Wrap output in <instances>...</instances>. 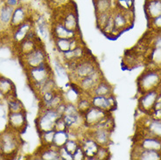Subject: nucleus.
Wrapping results in <instances>:
<instances>
[{"mask_svg": "<svg viewBox=\"0 0 161 160\" xmlns=\"http://www.w3.org/2000/svg\"><path fill=\"white\" fill-rule=\"evenodd\" d=\"M22 145L20 134L8 127L0 132V155L2 159L15 158Z\"/></svg>", "mask_w": 161, "mask_h": 160, "instance_id": "1", "label": "nucleus"}, {"mask_svg": "<svg viewBox=\"0 0 161 160\" xmlns=\"http://www.w3.org/2000/svg\"><path fill=\"white\" fill-rule=\"evenodd\" d=\"M136 83L139 95L158 89L161 85V66L151 65L147 67L137 77Z\"/></svg>", "mask_w": 161, "mask_h": 160, "instance_id": "2", "label": "nucleus"}, {"mask_svg": "<svg viewBox=\"0 0 161 160\" xmlns=\"http://www.w3.org/2000/svg\"><path fill=\"white\" fill-rule=\"evenodd\" d=\"M25 71L26 73V77L31 85V88L34 93H36L47 80L53 76V69L49 64V61L44 62L36 68L26 69Z\"/></svg>", "mask_w": 161, "mask_h": 160, "instance_id": "3", "label": "nucleus"}, {"mask_svg": "<svg viewBox=\"0 0 161 160\" xmlns=\"http://www.w3.org/2000/svg\"><path fill=\"white\" fill-rule=\"evenodd\" d=\"M54 11L56 16V18H54L55 19L60 21L64 25L65 27H67L70 31L80 33L78 13L75 4L69 2L63 7H60Z\"/></svg>", "mask_w": 161, "mask_h": 160, "instance_id": "4", "label": "nucleus"}, {"mask_svg": "<svg viewBox=\"0 0 161 160\" xmlns=\"http://www.w3.org/2000/svg\"><path fill=\"white\" fill-rule=\"evenodd\" d=\"M98 68L99 65L97 62V60L91 55H89L77 62L75 70L69 74V79L74 83H76L80 79L89 76Z\"/></svg>", "mask_w": 161, "mask_h": 160, "instance_id": "5", "label": "nucleus"}, {"mask_svg": "<svg viewBox=\"0 0 161 160\" xmlns=\"http://www.w3.org/2000/svg\"><path fill=\"white\" fill-rule=\"evenodd\" d=\"M55 108H40L35 120V125L39 133L51 130L54 128V124L60 118Z\"/></svg>", "mask_w": 161, "mask_h": 160, "instance_id": "6", "label": "nucleus"}, {"mask_svg": "<svg viewBox=\"0 0 161 160\" xmlns=\"http://www.w3.org/2000/svg\"><path fill=\"white\" fill-rule=\"evenodd\" d=\"M19 58L24 67L25 70L36 68L40 64L48 61V55L43 45H40V47L32 50V52L19 56Z\"/></svg>", "mask_w": 161, "mask_h": 160, "instance_id": "7", "label": "nucleus"}, {"mask_svg": "<svg viewBox=\"0 0 161 160\" xmlns=\"http://www.w3.org/2000/svg\"><path fill=\"white\" fill-rule=\"evenodd\" d=\"M112 18L115 29L120 33L131 28L135 22L134 11H124L114 7Z\"/></svg>", "mask_w": 161, "mask_h": 160, "instance_id": "8", "label": "nucleus"}, {"mask_svg": "<svg viewBox=\"0 0 161 160\" xmlns=\"http://www.w3.org/2000/svg\"><path fill=\"white\" fill-rule=\"evenodd\" d=\"M136 131L143 132L161 139V120L154 119L148 115H145L137 122Z\"/></svg>", "mask_w": 161, "mask_h": 160, "instance_id": "9", "label": "nucleus"}, {"mask_svg": "<svg viewBox=\"0 0 161 160\" xmlns=\"http://www.w3.org/2000/svg\"><path fill=\"white\" fill-rule=\"evenodd\" d=\"M132 146L141 149L161 151V139L143 132L136 131Z\"/></svg>", "mask_w": 161, "mask_h": 160, "instance_id": "10", "label": "nucleus"}, {"mask_svg": "<svg viewBox=\"0 0 161 160\" xmlns=\"http://www.w3.org/2000/svg\"><path fill=\"white\" fill-rule=\"evenodd\" d=\"M159 96L158 88L142 94L137 100V109L145 115H149Z\"/></svg>", "mask_w": 161, "mask_h": 160, "instance_id": "11", "label": "nucleus"}, {"mask_svg": "<svg viewBox=\"0 0 161 160\" xmlns=\"http://www.w3.org/2000/svg\"><path fill=\"white\" fill-rule=\"evenodd\" d=\"M32 16V10H31L28 4L26 3L20 4L13 10L12 20H11V24H10L9 29L12 30V29L16 28L17 26L23 24Z\"/></svg>", "mask_w": 161, "mask_h": 160, "instance_id": "12", "label": "nucleus"}, {"mask_svg": "<svg viewBox=\"0 0 161 160\" xmlns=\"http://www.w3.org/2000/svg\"><path fill=\"white\" fill-rule=\"evenodd\" d=\"M6 127H8L19 134L24 133L27 127V119H26L25 110L19 111V112L8 113Z\"/></svg>", "mask_w": 161, "mask_h": 160, "instance_id": "13", "label": "nucleus"}, {"mask_svg": "<svg viewBox=\"0 0 161 160\" xmlns=\"http://www.w3.org/2000/svg\"><path fill=\"white\" fill-rule=\"evenodd\" d=\"M109 115H111V112H108L103 109H101V108L92 106L83 115L85 127L86 129L92 128L95 125H97L98 123H100L101 121L108 117Z\"/></svg>", "mask_w": 161, "mask_h": 160, "instance_id": "14", "label": "nucleus"}, {"mask_svg": "<svg viewBox=\"0 0 161 160\" xmlns=\"http://www.w3.org/2000/svg\"><path fill=\"white\" fill-rule=\"evenodd\" d=\"M103 79V72L101 71L100 68H99L89 76L80 79L75 84L78 86V88H80L81 92L89 95L93 90V88L96 87V85Z\"/></svg>", "mask_w": 161, "mask_h": 160, "instance_id": "15", "label": "nucleus"}, {"mask_svg": "<svg viewBox=\"0 0 161 160\" xmlns=\"http://www.w3.org/2000/svg\"><path fill=\"white\" fill-rule=\"evenodd\" d=\"M86 134L91 136L99 146L109 147L111 144L112 132L107 129H86Z\"/></svg>", "mask_w": 161, "mask_h": 160, "instance_id": "16", "label": "nucleus"}, {"mask_svg": "<svg viewBox=\"0 0 161 160\" xmlns=\"http://www.w3.org/2000/svg\"><path fill=\"white\" fill-rule=\"evenodd\" d=\"M80 145L82 148L86 155V159L85 160H96V155H97L98 149H99V144H97L96 141L93 139L91 136L86 134V132L82 134V136L80 138Z\"/></svg>", "mask_w": 161, "mask_h": 160, "instance_id": "17", "label": "nucleus"}, {"mask_svg": "<svg viewBox=\"0 0 161 160\" xmlns=\"http://www.w3.org/2000/svg\"><path fill=\"white\" fill-rule=\"evenodd\" d=\"M50 33L52 39H73L75 37L80 36V33L70 31L60 21L53 19L50 25Z\"/></svg>", "mask_w": 161, "mask_h": 160, "instance_id": "18", "label": "nucleus"}, {"mask_svg": "<svg viewBox=\"0 0 161 160\" xmlns=\"http://www.w3.org/2000/svg\"><path fill=\"white\" fill-rule=\"evenodd\" d=\"M34 27V21L32 19V16L27 19L23 24H21L16 28L12 29V40L13 44L17 46L22 42L23 40H25L28 32Z\"/></svg>", "mask_w": 161, "mask_h": 160, "instance_id": "19", "label": "nucleus"}, {"mask_svg": "<svg viewBox=\"0 0 161 160\" xmlns=\"http://www.w3.org/2000/svg\"><path fill=\"white\" fill-rule=\"evenodd\" d=\"M92 106L103 109L108 112H112L117 109V100L114 95L109 96H90Z\"/></svg>", "mask_w": 161, "mask_h": 160, "instance_id": "20", "label": "nucleus"}, {"mask_svg": "<svg viewBox=\"0 0 161 160\" xmlns=\"http://www.w3.org/2000/svg\"><path fill=\"white\" fill-rule=\"evenodd\" d=\"M130 159L137 160H161V151L141 149L132 146Z\"/></svg>", "mask_w": 161, "mask_h": 160, "instance_id": "21", "label": "nucleus"}, {"mask_svg": "<svg viewBox=\"0 0 161 160\" xmlns=\"http://www.w3.org/2000/svg\"><path fill=\"white\" fill-rule=\"evenodd\" d=\"M33 156L40 160H62L59 149L53 145H41Z\"/></svg>", "mask_w": 161, "mask_h": 160, "instance_id": "22", "label": "nucleus"}, {"mask_svg": "<svg viewBox=\"0 0 161 160\" xmlns=\"http://www.w3.org/2000/svg\"><path fill=\"white\" fill-rule=\"evenodd\" d=\"M144 11L147 22L161 13V0H145Z\"/></svg>", "mask_w": 161, "mask_h": 160, "instance_id": "23", "label": "nucleus"}, {"mask_svg": "<svg viewBox=\"0 0 161 160\" xmlns=\"http://www.w3.org/2000/svg\"><path fill=\"white\" fill-rule=\"evenodd\" d=\"M0 96L5 100L16 96V88L14 83L10 79L2 75H0Z\"/></svg>", "mask_w": 161, "mask_h": 160, "instance_id": "24", "label": "nucleus"}, {"mask_svg": "<svg viewBox=\"0 0 161 160\" xmlns=\"http://www.w3.org/2000/svg\"><path fill=\"white\" fill-rule=\"evenodd\" d=\"M32 19L34 21V26L36 31L40 33L42 39H47L50 32V25L47 21V19L42 14L37 13L36 15H32Z\"/></svg>", "mask_w": 161, "mask_h": 160, "instance_id": "25", "label": "nucleus"}, {"mask_svg": "<svg viewBox=\"0 0 161 160\" xmlns=\"http://www.w3.org/2000/svg\"><path fill=\"white\" fill-rule=\"evenodd\" d=\"M14 8L4 2H0V28L9 29Z\"/></svg>", "mask_w": 161, "mask_h": 160, "instance_id": "26", "label": "nucleus"}, {"mask_svg": "<svg viewBox=\"0 0 161 160\" xmlns=\"http://www.w3.org/2000/svg\"><path fill=\"white\" fill-rule=\"evenodd\" d=\"M40 45L43 44L41 42L40 37L37 39H34V40L25 39L22 42H20L19 44L17 45V52H18L19 56H21V55H24V54L32 52V50H34L35 48L40 47Z\"/></svg>", "mask_w": 161, "mask_h": 160, "instance_id": "27", "label": "nucleus"}, {"mask_svg": "<svg viewBox=\"0 0 161 160\" xmlns=\"http://www.w3.org/2000/svg\"><path fill=\"white\" fill-rule=\"evenodd\" d=\"M114 95V88L110 83H109L104 79L101 80L96 87L93 88L89 96H109Z\"/></svg>", "mask_w": 161, "mask_h": 160, "instance_id": "28", "label": "nucleus"}, {"mask_svg": "<svg viewBox=\"0 0 161 160\" xmlns=\"http://www.w3.org/2000/svg\"><path fill=\"white\" fill-rule=\"evenodd\" d=\"M75 104H76V107L78 108V110H79V112L83 116L85 113L87 112L89 108L92 107L90 96H89V94L82 93Z\"/></svg>", "mask_w": 161, "mask_h": 160, "instance_id": "29", "label": "nucleus"}, {"mask_svg": "<svg viewBox=\"0 0 161 160\" xmlns=\"http://www.w3.org/2000/svg\"><path fill=\"white\" fill-rule=\"evenodd\" d=\"M95 13L110 12L114 9V0H94Z\"/></svg>", "mask_w": 161, "mask_h": 160, "instance_id": "30", "label": "nucleus"}, {"mask_svg": "<svg viewBox=\"0 0 161 160\" xmlns=\"http://www.w3.org/2000/svg\"><path fill=\"white\" fill-rule=\"evenodd\" d=\"M69 139V130H55L52 145L55 148L60 149L64 146Z\"/></svg>", "mask_w": 161, "mask_h": 160, "instance_id": "31", "label": "nucleus"}, {"mask_svg": "<svg viewBox=\"0 0 161 160\" xmlns=\"http://www.w3.org/2000/svg\"><path fill=\"white\" fill-rule=\"evenodd\" d=\"M7 109L8 113L19 112V111H24L25 110L24 107V104L22 102L17 98V96L12 97L7 99Z\"/></svg>", "mask_w": 161, "mask_h": 160, "instance_id": "32", "label": "nucleus"}, {"mask_svg": "<svg viewBox=\"0 0 161 160\" xmlns=\"http://www.w3.org/2000/svg\"><path fill=\"white\" fill-rule=\"evenodd\" d=\"M111 15H112V11L96 14V24H97V27L98 30H100L102 32V30L104 28V26L109 21Z\"/></svg>", "mask_w": 161, "mask_h": 160, "instance_id": "33", "label": "nucleus"}, {"mask_svg": "<svg viewBox=\"0 0 161 160\" xmlns=\"http://www.w3.org/2000/svg\"><path fill=\"white\" fill-rule=\"evenodd\" d=\"M53 40L56 50L60 53L70 50L71 39H53Z\"/></svg>", "mask_w": 161, "mask_h": 160, "instance_id": "34", "label": "nucleus"}, {"mask_svg": "<svg viewBox=\"0 0 161 160\" xmlns=\"http://www.w3.org/2000/svg\"><path fill=\"white\" fill-rule=\"evenodd\" d=\"M54 133H55V130L54 129H53L51 130L39 133L41 145H52Z\"/></svg>", "mask_w": 161, "mask_h": 160, "instance_id": "35", "label": "nucleus"}, {"mask_svg": "<svg viewBox=\"0 0 161 160\" xmlns=\"http://www.w3.org/2000/svg\"><path fill=\"white\" fill-rule=\"evenodd\" d=\"M135 0H114V7L124 11H134Z\"/></svg>", "mask_w": 161, "mask_h": 160, "instance_id": "36", "label": "nucleus"}, {"mask_svg": "<svg viewBox=\"0 0 161 160\" xmlns=\"http://www.w3.org/2000/svg\"><path fill=\"white\" fill-rule=\"evenodd\" d=\"M53 69L56 72L58 76L60 78H69V74L67 70V68H65L64 64H62L59 60H54L53 62Z\"/></svg>", "mask_w": 161, "mask_h": 160, "instance_id": "37", "label": "nucleus"}, {"mask_svg": "<svg viewBox=\"0 0 161 160\" xmlns=\"http://www.w3.org/2000/svg\"><path fill=\"white\" fill-rule=\"evenodd\" d=\"M96 160H107L110 158V153H109V147H103L100 146L98 149L97 155H96Z\"/></svg>", "mask_w": 161, "mask_h": 160, "instance_id": "38", "label": "nucleus"}, {"mask_svg": "<svg viewBox=\"0 0 161 160\" xmlns=\"http://www.w3.org/2000/svg\"><path fill=\"white\" fill-rule=\"evenodd\" d=\"M47 4L52 10H57V9L63 7L64 5L68 4L70 0H46Z\"/></svg>", "mask_w": 161, "mask_h": 160, "instance_id": "39", "label": "nucleus"}, {"mask_svg": "<svg viewBox=\"0 0 161 160\" xmlns=\"http://www.w3.org/2000/svg\"><path fill=\"white\" fill-rule=\"evenodd\" d=\"M80 146V142L79 140H75V139H70L69 138V140L67 141V143L65 144V145L63 146L69 153L71 154H74L75 152L76 151L78 147Z\"/></svg>", "mask_w": 161, "mask_h": 160, "instance_id": "40", "label": "nucleus"}, {"mask_svg": "<svg viewBox=\"0 0 161 160\" xmlns=\"http://www.w3.org/2000/svg\"><path fill=\"white\" fill-rule=\"evenodd\" d=\"M148 29L153 31H159L161 30V13L157 17H155L153 19L147 22Z\"/></svg>", "mask_w": 161, "mask_h": 160, "instance_id": "41", "label": "nucleus"}, {"mask_svg": "<svg viewBox=\"0 0 161 160\" xmlns=\"http://www.w3.org/2000/svg\"><path fill=\"white\" fill-rule=\"evenodd\" d=\"M86 159V155L80 145L78 147L75 153L73 154V160H85Z\"/></svg>", "mask_w": 161, "mask_h": 160, "instance_id": "42", "label": "nucleus"}, {"mask_svg": "<svg viewBox=\"0 0 161 160\" xmlns=\"http://www.w3.org/2000/svg\"><path fill=\"white\" fill-rule=\"evenodd\" d=\"M54 130H68V127L66 125L65 121L63 120L62 116H60V118H58L56 123L54 124Z\"/></svg>", "mask_w": 161, "mask_h": 160, "instance_id": "43", "label": "nucleus"}, {"mask_svg": "<svg viewBox=\"0 0 161 160\" xmlns=\"http://www.w3.org/2000/svg\"><path fill=\"white\" fill-rule=\"evenodd\" d=\"M59 151H60V157H61L62 160H73V155L71 153H69L64 147L60 148Z\"/></svg>", "mask_w": 161, "mask_h": 160, "instance_id": "44", "label": "nucleus"}, {"mask_svg": "<svg viewBox=\"0 0 161 160\" xmlns=\"http://www.w3.org/2000/svg\"><path fill=\"white\" fill-rule=\"evenodd\" d=\"M2 2H4V4H8L13 8H15L18 5H19L20 4L23 3V0H2Z\"/></svg>", "mask_w": 161, "mask_h": 160, "instance_id": "45", "label": "nucleus"}, {"mask_svg": "<svg viewBox=\"0 0 161 160\" xmlns=\"http://www.w3.org/2000/svg\"><path fill=\"white\" fill-rule=\"evenodd\" d=\"M66 103H67V102H66V101H64V102H62L61 103L59 104L56 108H55L56 111L58 112V114H59L60 116H62L63 115H64L65 109H66Z\"/></svg>", "mask_w": 161, "mask_h": 160, "instance_id": "46", "label": "nucleus"}, {"mask_svg": "<svg viewBox=\"0 0 161 160\" xmlns=\"http://www.w3.org/2000/svg\"><path fill=\"white\" fill-rule=\"evenodd\" d=\"M158 91H159V96H160L161 97V85L159 86V88H158Z\"/></svg>", "mask_w": 161, "mask_h": 160, "instance_id": "47", "label": "nucleus"}, {"mask_svg": "<svg viewBox=\"0 0 161 160\" xmlns=\"http://www.w3.org/2000/svg\"><path fill=\"white\" fill-rule=\"evenodd\" d=\"M0 159H2V157H1V155H0Z\"/></svg>", "mask_w": 161, "mask_h": 160, "instance_id": "48", "label": "nucleus"}]
</instances>
